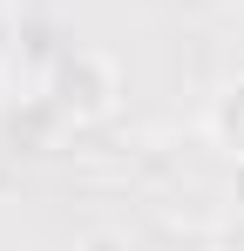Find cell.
<instances>
[{
  "label": "cell",
  "mask_w": 244,
  "mask_h": 251,
  "mask_svg": "<svg viewBox=\"0 0 244 251\" xmlns=\"http://www.w3.org/2000/svg\"><path fill=\"white\" fill-rule=\"evenodd\" d=\"M41 102L54 109V123H109L122 102V68L102 54V48H61L54 61H48V88H41Z\"/></svg>",
  "instance_id": "6da1fadb"
},
{
  "label": "cell",
  "mask_w": 244,
  "mask_h": 251,
  "mask_svg": "<svg viewBox=\"0 0 244 251\" xmlns=\"http://www.w3.org/2000/svg\"><path fill=\"white\" fill-rule=\"evenodd\" d=\"M217 251H224V245H217Z\"/></svg>",
  "instance_id": "5b68a950"
},
{
  "label": "cell",
  "mask_w": 244,
  "mask_h": 251,
  "mask_svg": "<svg viewBox=\"0 0 244 251\" xmlns=\"http://www.w3.org/2000/svg\"><path fill=\"white\" fill-rule=\"evenodd\" d=\"M203 136H210V150H224V156L244 170V75H231V82L210 95V109H203Z\"/></svg>",
  "instance_id": "7a4b0ae2"
},
{
  "label": "cell",
  "mask_w": 244,
  "mask_h": 251,
  "mask_svg": "<svg viewBox=\"0 0 244 251\" xmlns=\"http://www.w3.org/2000/svg\"><path fill=\"white\" fill-rule=\"evenodd\" d=\"M75 251H129V238H122V231H88Z\"/></svg>",
  "instance_id": "3957f363"
},
{
  "label": "cell",
  "mask_w": 244,
  "mask_h": 251,
  "mask_svg": "<svg viewBox=\"0 0 244 251\" xmlns=\"http://www.w3.org/2000/svg\"><path fill=\"white\" fill-rule=\"evenodd\" d=\"M238 190H244V170H238ZM238 204H244V197H238Z\"/></svg>",
  "instance_id": "277c9868"
}]
</instances>
